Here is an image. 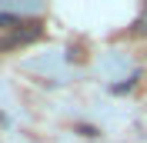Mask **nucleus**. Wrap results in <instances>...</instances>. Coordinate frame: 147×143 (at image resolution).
<instances>
[{
	"label": "nucleus",
	"instance_id": "obj_1",
	"mask_svg": "<svg viewBox=\"0 0 147 143\" xmlns=\"http://www.w3.org/2000/svg\"><path fill=\"white\" fill-rule=\"evenodd\" d=\"M0 23H3V27H13L17 17H13V13H0Z\"/></svg>",
	"mask_w": 147,
	"mask_h": 143
}]
</instances>
